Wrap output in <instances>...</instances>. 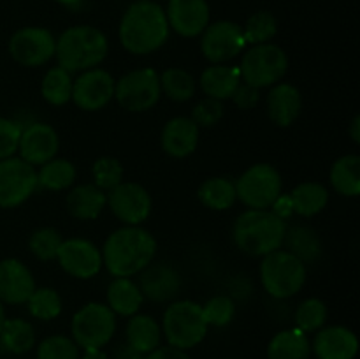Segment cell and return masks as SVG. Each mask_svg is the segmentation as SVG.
Wrapping results in <instances>:
<instances>
[{"label":"cell","instance_id":"obj_4","mask_svg":"<svg viewBox=\"0 0 360 359\" xmlns=\"http://www.w3.org/2000/svg\"><path fill=\"white\" fill-rule=\"evenodd\" d=\"M287 222L271 210H246L236 218L232 238L243 253L264 257L283 246Z\"/></svg>","mask_w":360,"mask_h":359},{"label":"cell","instance_id":"obj_8","mask_svg":"<svg viewBox=\"0 0 360 359\" xmlns=\"http://www.w3.org/2000/svg\"><path fill=\"white\" fill-rule=\"evenodd\" d=\"M236 197L248 210H269L283 190L280 171L267 162L252 165L238 178Z\"/></svg>","mask_w":360,"mask_h":359},{"label":"cell","instance_id":"obj_41","mask_svg":"<svg viewBox=\"0 0 360 359\" xmlns=\"http://www.w3.org/2000/svg\"><path fill=\"white\" fill-rule=\"evenodd\" d=\"M37 359H79V347L72 338L51 334L39 344Z\"/></svg>","mask_w":360,"mask_h":359},{"label":"cell","instance_id":"obj_24","mask_svg":"<svg viewBox=\"0 0 360 359\" xmlns=\"http://www.w3.org/2000/svg\"><path fill=\"white\" fill-rule=\"evenodd\" d=\"M241 73L239 67L225 65V63H211L202 74H200V90L206 97L217 99V101H227L232 99L234 92L241 84Z\"/></svg>","mask_w":360,"mask_h":359},{"label":"cell","instance_id":"obj_7","mask_svg":"<svg viewBox=\"0 0 360 359\" xmlns=\"http://www.w3.org/2000/svg\"><path fill=\"white\" fill-rule=\"evenodd\" d=\"M288 70V56L280 46L273 42L255 44L245 51L239 65L243 83L255 88L276 84Z\"/></svg>","mask_w":360,"mask_h":359},{"label":"cell","instance_id":"obj_5","mask_svg":"<svg viewBox=\"0 0 360 359\" xmlns=\"http://www.w3.org/2000/svg\"><path fill=\"white\" fill-rule=\"evenodd\" d=\"M260 282L264 291L276 299H288L306 284V264L288 250H274L262 257Z\"/></svg>","mask_w":360,"mask_h":359},{"label":"cell","instance_id":"obj_35","mask_svg":"<svg viewBox=\"0 0 360 359\" xmlns=\"http://www.w3.org/2000/svg\"><path fill=\"white\" fill-rule=\"evenodd\" d=\"M72 74L67 73L62 67H51L44 74L41 83V95L48 104L63 106L72 97Z\"/></svg>","mask_w":360,"mask_h":359},{"label":"cell","instance_id":"obj_10","mask_svg":"<svg viewBox=\"0 0 360 359\" xmlns=\"http://www.w3.org/2000/svg\"><path fill=\"white\" fill-rule=\"evenodd\" d=\"M160 95V74L151 67L130 70L115 83V99L130 113L148 111L157 104Z\"/></svg>","mask_w":360,"mask_h":359},{"label":"cell","instance_id":"obj_27","mask_svg":"<svg viewBox=\"0 0 360 359\" xmlns=\"http://www.w3.org/2000/svg\"><path fill=\"white\" fill-rule=\"evenodd\" d=\"M125 333L127 344L144 355L150 354L157 347H160L162 327L153 317L144 315V313H136V315L130 317Z\"/></svg>","mask_w":360,"mask_h":359},{"label":"cell","instance_id":"obj_6","mask_svg":"<svg viewBox=\"0 0 360 359\" xmlns=\"http://www.w3.org/2000/svg\"><path fill=\"white\" fill-rule=\"evenodd\" d=\"M207 324L204 319L202 305L190 299L174 301L165 308L162 329L171 347L192 348L206 338Z\"/></svg>","mask_w":360,"mask_h":359},{"label":"cell","instance_id":"obj_9","mask_svg":"<svg viewBox=\"0 0 360 359\" xmlns=\"http://www.w3.org/2000/svg\"><path fill=\"white\" fill-rule=\"evenodd\" d=\"M77 347L102 348L116 331V315L104 303H88L77 310L70 322Z\"/></svg>","mask_w":360,"mask_h":359},{"label":"cell","instance_id":"obj_28","mask_svg":"<svg viewBox=\"0 0 360 359\" xmlns=\"http://www.w3.org/2000/svg\"><path fill=\"white\" fill-rule=\"evenodd\" d=\"M311 354V341L308 340L304 331L285 329L274 334L267 345V358L269 359H308Z\"/></svg>","mask_w":360,"mask_h":359},{"label":"cell","instance_id":"obj_37","mask_svg":"<svg viewBox=\"0 0 360 359\" xmlns=\"http://www.w3.org/2000/svg\"><path fill=\"white\" fill-rule=\"evenodd\" d=\"M278 32V20L269 11H257L255 14L246 20V25L243 27L246 44H266L271 42V39Z\"/></svg>","mask_w":360,"mask_h":359},{"label":"cell","instance_id":"obj_29","mask_svg":"<svg viewBox=\"0 0 360 359\" xmlns=\"http://www.w3.org/2000/svg\"><path fill=\"white\" fill-rule=\"evenodd\" d=\"M329 182L340 196L357 197L360 194V157L343 155L330 168Z\"/></svg>","mask_w":360,"mask_h":359},{"label":"cell","instance_id":"obj_52","mask_svg":"<svg viewBox=\"0 0 360 359\" xmlns=\"http://www.w3.org/2000/svg\"><path fill=\"white\" fill-rule=\"evenodd\" d=\"M56 4H60V6H65V7H77L79 6L83 0H55Z\"/></svg>","mask_w":360,"mask_h":359},{"label":"cell","instance_id":"obj_19","mask_svg":"<svg viewBox=\"0 0 360 359\" xmlns=\"http://www.w3.org/2000/svg\"><path fill=\"white\" fill-rule=\"evenodd\" d=\"M35 289V278L27 264L14 257L0 260V301L23 305Z\"/></svg>","mask_w":360,"mask_h":359},{"label":"cell","instance_id":"obj_32","mask_svg":"<svg viewBox=\"0 0 360 359\" xmlns=\"http://www.w3.org/2000/svg\"><path fill=\"white\" fill-rule=\"evenodd\" d=\"M283 245H287L288 252L294 253L304 264L313 263L322 256V243H320L319 234L306 225H295V227L287 229Z\"/></svg>","mask_w":360,"mask_h":359},{"label":"cell","instance_id":"obj_33","mask_svg":"<svg viewBox=\"0 0 360 359\" xmlns=\"http://www.w3.org/2000/svg\"><path fill=\"white\" fill-rule=\"evenodd\" d=\"M76 165L65 158H51L37 171V187L46 190H65L76 182Z\"/></svg>","mask_w":360,"mask_h":359},{"label":"cell","instance_id":"obj_26","mask_svg":"<svg viewBox=\"0 0 360 359\" xmlns=\"http://www.w3.org/2000/svg\"><path fill=\"white\" fill-rule=\"evenodd\" d=\"M108 306L112 310L115 315L132 317L139 312L143 305V292L139 285L127 277H115L108 285Z\"/></svg>","mask_w":360,"mask_h":359},{"label":"cell","instance_id":"obj_53","mask_svg":"<svg viewBox=\"0 0 360 359\" xmlns=\"http://www.w3.org/2000/svg\"><path fill=\"white\" fill-rule=\"evenodd\" d=\"M4 322H6V310H4V303L0 301V329H2Z\"/></svg>","mask_w":360,"mask_h":359},{"label":"cell","instance_id":"obj_25","mask_svg":"<svg viewBox=\"0 0 360 359\" xmlns=\"http://www.w3.org/2000/svg\"><path fill=\"white\" fill-rule=\"evenodd\" d=\"M67 211L79 220H94L108 206V196L95 183H81L65 197Z\"/></svg>","mask_w":360,"mask_h":359},{"label":"cell","instance_id":"obj_22","mask_svg":"<svg viewBox=\"0 0 360 359\" xmlns=\"http://www.w3.org/2000/svg\"><path fill=\"white\" fill-rule=\"evenodd\" d=\"M319 359H354L359 352L357 334L345 326L322 327L311 344Z\"/></svg>","mask_w":360,"mask_h":359},{"label":"cell","instance_id":"obj_44","mask_svg":"<svg viewBox=\"0 0 360 359\" xmlns=\"http://www.w3.org/2000/svg\"><path fill=\"white\" fill-rule=\"evenodd\" d=\"M21 125L14 120L0 116V160L14 157L20 144Z\"/></svg>","mask_w":360,"mask_h":359},{"label":"cell","instance_id":"obj_14","mask_svg":"<svg viewBox=\"0 0 360 359\" xmlns=\"http://www.w3.org/2000/svg\"><path fill=\"white\" fill-rule=\"evenodd\" d=\"M108 206L125 225H141L151 213V196L136 182H122L105 192Z\"/></svg>","mask_w":360,"mask_h":359},{"label":"cell","instance_id":"obj_43","mask_svg":"<svg viewBox=\"0 0 360 359\" xmlns=\"http://www.w3.org/2000/svg\"><path fill=\"white\" fill-rule=\"evenodd\" d=\"M202 313L207 326H214V327L229 326L236 315L234 299L224 294L214 296V298L207 299L206 305H202Z\"/></svg>","mask_w":360,"mask_h":359},{"label":"cell","instance_id":"obj_15","mask_svg":"<svg viewBox=\"0 0 360 359\" xmlns=\"http://www.w3.org/2000/svg\"><path fill=\"white\" fill-rule=\"evenodd\" d=\"M116 80L104 69H88L79 73L72 83L74 104L83 111H98L115 99Z\"/></svg>","mask_w":360,"mask_h":359},{"label":"cell","instance_id":"obj_48","mask_svg":"<svg viewBox=\"0 0 360 359\" xmlns=\"http://www.w3.org/2000/svg\"><path fill=\"white\" fill-rule=\"evenodd\" d=\"M144 359H192L185 351L167 345V347H157L150 354L144 355Z\"/></svg>","mask_w":360,"mask_h":359},{"label":"cell","instance_id":"obj_12","mask_svg":"<svg viewBox=\"0 0 360 359\" xmlns=\"http://www.w3.org/2000/svg\"><path fill=\"white\" fill-rule=\"evenodd\" d=\"M56 39L48 28L23 27L9 39V55L23 67H41L55 56Z\"/></svg>","mask_w":360,"mask_h":359},{"label":"cell","instance_id":"obj_18","mask_svg":"<svg viewBox=\"0 0 360 359\" xmlns=\"http://www.w3.org/2000/svg\"><path fill=\"white\" fill-rule=\"evenodd\" d=\"M171 30L181 37H199L210 25V6L206 0H169L165 9Z\"/></svg>","mask_w":360,"mask_h":359},{"label":"cell","instance_id":"obj_36","mask_svg":"<svg viewBox=\"0 0 360 359\" xmlns=\"http://www.w3.org/2000/svg\"><path fill=\"white\" fill-rule=\"evenodd\" d=\"M195 80L192 74L179 67H169L160 74L162 94L174 102H186L195 94Z\"/></svg>","mask_w":360,"mask_h":359},{"label":"cell","instance_id":"obj_50","mask_svg":"<svg viewBox=\"0 0 360 359\" xmlns=\"http://www.w3.org/2000/svg\"><path fill=\"white\" fill-rule=\"evenodd\" d=\"M350 137L355 144H360V116L355 115L350 123Z\"/></svg>","mask_w":360,"mask_h":359},{"label":"cell","instance_id":"obj_39","mask_svg":"<svg viewBox=\"0 0 360 359\" xmlns=\"http://www.w3.org/2000/svg\"><path fill=\"white\" fill-rule=\"evenodd\" d=\"M327 320V306L322 299L308 298L297 306L295 310V324L297 329L304 333H313V331L322 329Z\"/></svg>","mask_w":360,"mask_h":359},{"label":"cell","instance_id":"obj_45","mask_svg":"<svg viewBox=\"0 0 360 359\" xmlns=\"http://www.w3.org/2000/svg\"><path fill=\"white\" fill-rule=\"evenodd\" d=\"M224 116V104L217 99L206 97L200 102H197L195 108L192 109V116L190 118L197 123V127H213L218 123V120Z\"/></svg>","mask_w":360,"mask_h":359},{"label":"cell","instance_id":"obj_47","mask_svg":"<svg viewBox=\"0 0 360 359\" xmlns=\"http://www.w3.org/2000/svg\"><path fill=\"white\" fill-rule=\"evenodd\" d=\"M271 211H273L276 217H280L281 220L287 222V218H290L292 215H294V206H292L290 194L281 192L280 196L276 197V201L271 204Z\"/></svg>","mask_w":360,"mask_h":359},{"label":"cell","instance_id":"obj_30","mask_svg":"<svg viewBox=\"0 0 360 359\" xmlns=\"http://www.w3.org/2000/svg\"><path fill=\"white\" fill-rule=\"evenodd\" d=\"M294 213L301 217H315L329 203V190L319 182L299 183L290 192Z\"/></svg>","mask_w":360,"mask_h":359},{"label":"cell","instance_id":"obj_16","mask_svg":"<svg viewBox=\"0 0 360 359\" xmlns=\"http://www.w3.org/2000/svg\"><path fill=\"white\" fill-rule=\"evenodd\" d=\"M56 260L67 275L81 280L95 277L104 266L102 252L94 241L86 238L63 239L56 253Z\"/></svg>","mask_w":360,"mask_h":359},{"label":"cell","instance_id":"obj_31","mask_svg":"<svg viewBox=\"0 0 360 359\" xmlns=\"http://www.w3.org/2000/svg\"><path fill=\"white\" fill-rule=\"evenodd\" d=\"M197 196L204 206L213 211L229 210L238 199L234 182L224 178V176H213V178H207L206 182L200 183Z\"/></svg>","mask_w":360,"mask_h":359},{"label":"cell","instance_id":"obj_1","mask_svg":"<svg viewBox=\"0 0 360 359\" xmlns=\"http://www.w3.org/2000/svg\"><path fill=\"white\" fill-rule=\"evenodd\" d=\"M101 252L102 264L112 277L130 278L153 263L157 239L141 225H123L108 236Z\"/></svg>","mask_w":360,"mask_h":359},{"label":"cell","instance_id":"obj_34","mask_svg":"<svg viewBox=\"0 0 360 359\" xmlns=\"http://www.w3.org/2000/svg\"><path fill=\"white\" fill-rule=\"evenodd\" d=\"M0 344L13 354H25L35 345L34 326L23 319H6L0 329Z\"/></svg>","mask_w":360,"mask_h":359},{"label":"cell","instance_id":"obj_40","mask_svg":"<svg viewBox=\"0 0 360 359\" xmlns=\"http://www.w3.org/2000/svg\"><path fill=\"white\" fill-rule=\"evenodd\" d=\"M62 241V234L55 227H41L32 232L28 239V248L39 260H51L56 259Z\"/></svg>","mask_w":360,"mask_h":359},{"label":"cell","instance_id":"obj_13","mask_svg":"<svg viewBox=\"0 0 360 359\" xmlns=\"http://www.w3.org/2000/svg\"><path fill=\"white\" fill-rule=\"evenodd\" d=\"M245 46L243 27L234 21H214L200 34V51L211 63H225L236 58Z\"/></svg>","mask_w":360,"mask_h":359},{"label":"cell","instance_id":"obj_11","mask_svg":"<svg viewBox=\"0 0 360 359\" xmlns=\"http://www.w3.org/2000/svg\"><path fill=\"white\" fill-rule=\"evenodd\" d=\"M37 189V169L21 157L0 160V208L11 210L23 204Z\"/></svg>","mask_w":360,"mask_h":359},{"label":"cell","instance_id":"obj_51","mask_svg":"<svg viewBox=\"0 0 360 359\" xmlns=\"http://www.w3.org/2000/svg\"><path fill=\"white\" fill-rule=\"evenodd\" d=\"M81 359H109L102 348H84V354Z\"/></svg>","mask_w":360,"mask_h":359},{"label":"cell","instance_id":"obj_3","mask_svg":"<svg viewBox=\"0 0 360 359\" xmlns=\"http://www.w3.org/2000/svg\"><path fill=\"white\" fill-rule=\"evenodd\" d=\"M109 51L104 32L90 25H76L60 34L55 44V58L58 67L67 73H83L101 65Z\"/></svg>","mask_w":360,"mask_h":359},{"label":"cell","instance_id":"obj_17","mask_svg":"<svg viewBox=\"0 0 360 359\" xmlns=\"http://www.w3.org/2000/svg\"><path fill=\"white\" fill-rule=\"evenodd\" d=\"M60 148V137L51 125L42 122L28 123L21 127L20 144L18 153L25 162L35 165H42L56 157Z\"/></svg>","mask_w":360,"mask_h":359},{"label":"cell","instance_id":"obj_42","mask_svg":"<svg viewBox=\"0 0 360 359\" xmlns=\"http://www.w3.org/2000/svg\"><path fill=\"white\" fill-rule=\"evenodd\" d=\"M91 175H94L95 185L104 192H109L123 182V165L115 157H101L91 165Z\"/></svg>","mask_w":360,"mask_h":359},{"label":"cell","instance_id":"obj_49","mask_svg":"<svg viewBox=\"0 0 360 359\" xmlns=\"http://www.w3.org/2000/svg\"><path fill=\"white\" fill-rule=\"evenodd\" d=\"M115 359H144V354L137 352L129 344L118 345L115 351Z\"/></svg>","mask_w":360,"mask_h":359},{"label":"cell","instance_id":"obj_2","mask_svg":"<svg viewBox=\"0 0 360 359\" xmlns=\"http://www.w3.org/2000/svg\"><path fill=\"white\" fill-rule=\"evenodd\" d=\"M167 16L164 7L153 0H136L127 7L120 21V42L132 55H150L169 39Z\"/></svg>","mask_w":360,"mask_h":359},{"label":"cell","instance_id":"obj_20","mask_svg":"<svg viewBox=\"0 0 360 359\" xmlns=\"http://www.w3.org/2000/svg\"><path fill=\"white\" fill-rule=\"evenodd\" d=\"M139 289L143 298L164 303L174 298L181 289V277L171 264L151 263L141 271Z\"/></svg>","mask_w":360,"mask_h":359},{"label":"cell","instance_id":"obj_21","mask_svg":"<svg viewBox=\"0 0 360 359\" xmlns=\"http://www.w3.org/2000/svg\"><path fill=\"white\" fill-rule=\"evenodd\" d=\"M200 129L188 116H176L162 129V150L172 158H185L197 150Z\"/></svg>","mask_w":360,"mask_h":359},{"label":"cell","instance_id":"obj_23","mask_svg":"<svg viewBox=\"0 0 360 359\" xmlns=\"http://www.w3.org/2000/svg\"><path fill=\"white\" fill-rule=\"evenodd\" d=\"M267 115L276 127H290L299 118L302 109V95L290 83L273 84L267 94Z\"/></svg>","mask_w":360,"mask_h":359},{"label":"cell","instance_id":"obj_38","mask_svg":"<svg viewBox=\"0 0 360 359\" xmlns=\"http://www.w3.org/2000/svg\"><path fill=\"white\" fill-rule=\"evenodd\" d=\"M28 312L39 320H51L62 312V298L51 287H39L27 301Z\"/></svg>","mask_w":360,"mask_h":359},{"label":"cell","instance_id":"obj_46","mask_svg":"<svg viewBox=\"0 0 360 359\" xmlns=\"http://www.w3.org/2000/svg\"><path fill=\"white\" fill-rule=\"evenodd\" d=\"M232 99H234V104L238 106L239 109H253L260 101L259 88L250 87V84L241 81V84H239L238 90L234 92Z\"/></svg>","mask_w":360,"mask_h":359}]
</instances>
